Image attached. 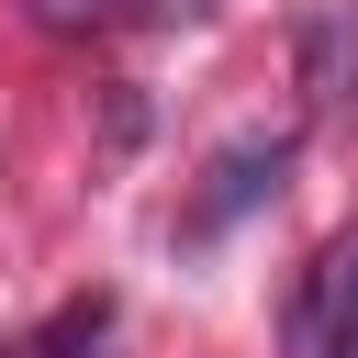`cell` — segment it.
I'll use <instances>...</instances> for the list:
<instances>
[{
	"instance_id": "cell-5",
	"label": "cell",
	"mask_w": 358,
	"mask_h": 358,
	"mask_svg": "<svg viewBox=\"0 0 358 358\" xmlns=\"http://www.w3.org/2000/svg\"><path fill=\"white\" fill-rule=\"evenodd\" d=\"M34 11H45V22H78V11H101V0H34Z\"/></svg>"
},
{
	"instance_id": "cell-3",
	"label": "cell",
	"mask_w": 358,
	"mask_h": 358,
	"mask_svg": "<svg viewBox=\"0 0 358 358\" xmlns=\"http://www.w3.org/2000/svg\"><path fill=\"white\" fill-rule=\"evenodd\" d=\"M347 90H358V0H324V11L302 22V101L336 112Z\"/></svg>"
},
{
	"instance_id": "cell-4",
	"label": "cell",
	"mask_w": 358,
	"mask_h": 358,
	"mask_svg": "<svg viewBox=\"0 0 358 358\" xmlns=\"http://www.w3.org/2000/svg\"><path fill=\"white\" fill-rule=\"evenodd\" d=\"M90 336H101V302H90V313H67V324H56V347H45V358H78V347H90Z\"/></svg>"
},
{
	"instance_id": "cell-2",
	"label": "cell",
	"mask_w": 358,
	"mask_h": 358,
	"mask_svg": "<svg viewBox=\"0 0 358 358\" xmlns=\"http://www.w3.org/2000/svg\"><path fill=\"white\" fill-rule=\"evenodd\" d=\"M280 168H291V134H246V145H224V157H213V179H201V201H190V235H224L246 201H268V190H280Z\"/></svg>"
},
{
	"instance_id": "cell-1",
	"label": "cell",
	"mask_w": 358,
	"mask_h": 358,
	"mask_svg": "<svg viewBox=\"0 0 358 358\" xmlns=\"http://www.w3.org/2000/svg\"><path fill=\"white\" fill-rule=\"evenodd\" d=\"M291 358H358V235L313 257V280L291 302Z\"/></svg>"
}]
</instances>
